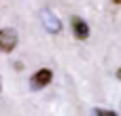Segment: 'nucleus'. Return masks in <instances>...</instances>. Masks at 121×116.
Returning <instances> with one entry per match:
<instances>
[{"label":"nucleus","instance_id":"obj_1","mask_svg":"<svg viewBox=\"0 0 121 116\" xmlns=\"http://www.w3.org/2000/svg\"><path fill=\"white\" fill-rule=\"evenodd\" d=\"M15 46H17V32L11 30V27L0 30V51L2 53H11Z\"/></svg>","mask_w":121,"mask_h":116},{"label":"nucleus","instance_id":"obj_2","mask_svg":"<svg viewBox=\"0 0 121 116\" xmlns=\"http://www.w3.org/2000/svg\"><path fill=\"white\" fill-rule=\"evenodd\" d=\"M51 78H53V72H51L49 68H40V70L32 76V80H30L32 91H40L43 87H47V85L51 82Z\"/></svg>","mask_w":121,"mask_h":116},{"label":"nucleus","instance_id":"obj_3","mask_svg":"<svg viewBox=\"0 0 121 116\" xmlns=\"http://www.w3.org/2000/svg\"><path fill=\"white\" fill-rule=\"evenodd\" d=\"M40 19H43V25H45V30L47 32H51V34H57L60 30H62V23H60V19L51 13V11H43L40 13Z\"/></svg>","mask_w":121,"mask_h":116},{"label":"nucleus","instance_id":"obj_4","mask_svg":"<svg viewBox=\"0 0 121 116\" xmlns=\"http://www.w3.org/2000/svg\"><path fill=\"white\" fill-rule=\"evenodd\" d=\"M70 25H72V32L79 40H87L89 38V25L81 19V17H72L70 19Z\"/></svg>","mask_w":121,"mask_h":116},{"label":"nucleus","instance_id":"obj_5","mask_svg":"<svg viewBox=\"0 0 121 116\" xmlns=\"http://www.w3.org/2000/svg\"><path fill=\"white\" fill-rule=\"evenodd\" d=\"M94 114H98V116H115V112H106V110H94Z\"/></svg>","mask_w":121,"mask_h":116},{"label":"nucleus","instance_id":"obj_6","mask_svg":"<svg viewBox=\"0 0 121 116\" xmlns=\"http://www.w3.org/2000/svg\"><path fill=\"white\" fill-rule=\"evenodd\" d=\"M113 2H115V4H121V0H113Z\"/></svg>","mask_w":121,"mask_h":116},{"label":"nucleus","instance_id":"obj_7","mask_svg":"<svg viewBox=\"0 0 121 116\" xmlns=\"http://www.w3.org/2000/svg\"><path fill=\"white\" fill-rule=\"evenodd\" d=\"M117 76H119V78H121V70H119V72H117Z\"/></svg>","mask_w":121,"mask_h":116}]
</instances>
